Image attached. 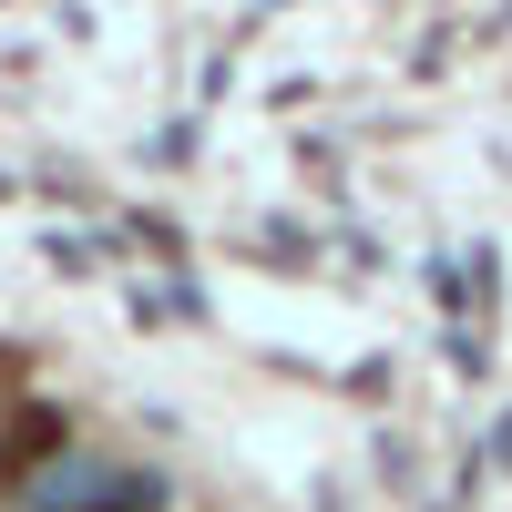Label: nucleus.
<instances>
[{
    "instance_id": "obj_1",
    "label": "nucleus",
    "mask_w": 512,
    "mask_h": 512,
    "mask_svg": "<svg viewBox=\"0 0 512 512\" xmlns=\"http://www.w3.org/2000/svg\"><path fill=\"white\" fill-rule=\"evenodd\" d=\"M82 441V410L52 400V390H21V400H0V502H21V482L41 472V461H62Z\"/></svg>"
},
{
    "instance_id": "obj_2",
    "label": "nucleus",
    "mask_w": 512,
    "mask_h": 512,
    "mask_svg": "<svg viewBox=\"0 0 512 512\" xmlns=\"http://www.w3.org/2000/svg\"><path fill=\"white\" fill-rule=\"evenodd\" d=\"M72 512H175V472H154V461H113Z\"/></svg>"
}]
</instances>
